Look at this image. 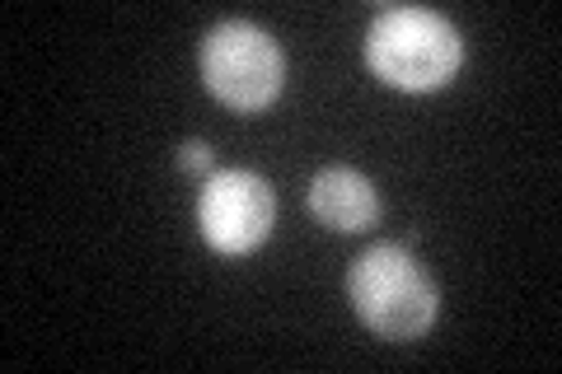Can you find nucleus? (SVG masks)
I'll use <instances>...</instances> for the list:
<instances>
[{
  "mask_svg": "<svg viewBox=\"0 0 562 374\" xmlns=\"http://www.w3.org/2000/svg\"><path fill=\"white\" fill-rule=\"evenodd\" d=\"M347 295L351 309L361 314V324L375 337H390V342L422 337L436 324V309H441L436 281L413 262L403 243L366 248L347 272Z\"/></svg>",
  "mask_w": 562,
  "mask_h": 374,
  "instance_id": "obj_1",
  "label": "nucleus"
},
{
  "mask_svg": "<svg viewBox=\"0 0 562 374\" xmlns=\"http://www.w3.org/2000/svg\"><path fill=\"white\" fill-rule=\"evenodd\" d=\"M366 61L384 84L398 89H441L454 80L464 61V38L446 14L394 5L380 10V20L366 33Z\"/></svg>",
  "mask_w": 562,
  "mask_h": 374,
  "instance_id": "obj_2",
  "label": "nucleus"
},
{
  "mask_svg": "<svg viewBox=\"0 0 562 374\" xmlns=\"http://www.w3.org/2000/svg\"><path fill=\"white\" fill-rule=\"evenodd\" d=\"M202 80L221 103L258 113L286 84V57L272 33L249 20H225L202 38Z\"/></svg>",
  "mask_w": 562,
  "mask_h": 374,
  "instance_id": "obj_3",
  "label": "nucleus"
},
{
  "mask_svg": "<svg viewBox=\"0 0 562 374\" xmlns=\"http://www.w3.org/2000/svg\"><path fill=\"white\" fill-rule=\"evenodd\" d=\"M277 197L249 169H221L198 197V229L216 253H254L272 235Z\"/></svg>",
  "mask_w": 562,
  "mask_h": 374,
  "instance_id": "obj_4",
  "label": "nucleus"
},
{
  "mask_svg": "<svg viewBox=\"0 0 562 374\" xmlns=\"http://www.w3.org/2000/svg\"><path fill=\"white\" fill-rule=\"evenodd\" d=\"M310 211L328 229H338V235H357V229H371L375 225L380 197H375V188L366 183V173L347 169V165H333L324 173H314V183H310Z\"/></svg>",
  "mask_w": 562,
  "mask_h": 374,
  "instance_id": "obj_5",
  "label": "nucleus"
},
{
  "mask_svg": "<svg viewBox=\"0 0 562 374\" xmlns=\"http://www.w3.org/2000/svg\"><path fill=\"white\" fill-rule=\"evenodd\" d=\"M179 165L192 169V173H206L211 169V146L206 140H188V146L179 150Z\"/></svg>",
  "mask_w": 562,
  "mask_h": 374,
  "instance_id": "obj_6",
  "label": "nucleus"
}]
</instances>
